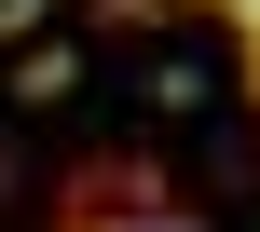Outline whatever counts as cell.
Returning a JSON list of instances; mask_svg holds the SVG:
<instances>
[{
	"mask_svg": "<svg viewBox=\"0 0 260 232\" xmlns=\"http://www.w3.org/2000/svg\"><path fill=\"white\" fill-rule=\"evenodd\" d=\"M0 232H260V41L219 0H0Z\"/></svg>",
	"mask_w": 260,
	"mask_h": 232,
	"instance_id": "cell-1",
	"label": "cell"
}]
</instances>
